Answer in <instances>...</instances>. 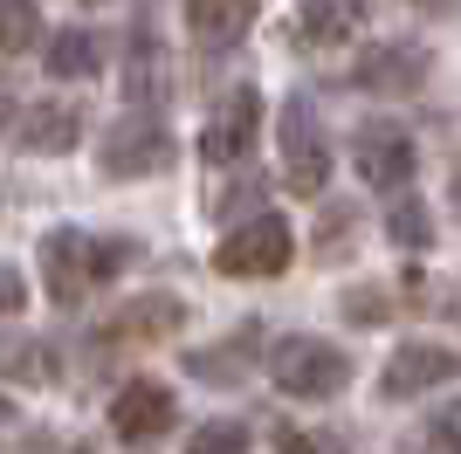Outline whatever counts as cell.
Wrapping results in <instances>:
<instances>
[{
    "label": "cell",
    "instance_id": "6da1fadb",
    "mask_svg": "<svg viewBox=\"0 0 461 454\" xmlns=\"http://www.w3.org/2000/svg\"><path fill=\"white\" fill-rule=\"evenodd\" d=\"M269 372H276V386H283L289 399H330V393H345L351 359L324 338H283L269 351Z\"/></svg>",
    "mask_w": 461,
    "mask_h": 454
},
{
    "label": "cell",
    "instance_id": "4316f807",
    "mask_svg": "<svg viewBox=\"0 0 461 454\" xmlns=\"http://www.w3.org/2000/svg\"><path fill=\"white\" fill-rule=\"evenodd\" d=\"M447 454H461V448H447Z\"/></svg>",
    "mask_w": 461,
    "mask_h": 454
},
{
    "label": "cell",
    "instance_id": "52a82bcc",
    "mask_svg": "<svg viewBox=\"0 0 461 454\" xmlns=\"http://www.w3.org/2000/svg\"><path fill=\"white\" fill-rule=\"evenodd\" d=\"M447 378H461V351L455 344L413 338V344L393 351V365H385V399H420V393H434V386H447Z\"/></svg>",
    "mask_w": 461,
    "mask_h": 454
},
{
    "label": "cell",
    "instance_id": "83f0119b",
    "mask_svg": "<svg viewBox=\"0 0 461 454\" xmlns=\"http://www.w3.org/2000/svg\"><path fill=\"white\" fill-rule=\"evenodd\" d=\"M90 7H96V0H90Z\"/></svg>",
    "mask_w": 461,
    "mask_h": 454
},
{
    "label": "cell",
    "instance_id": "484cf974",
    "mask_svg": "<svg viewBox=\"0 0 461 454\" xmlns=\"http://www.w3.org/2000/svg\"><path fill=\"white\" fill-rule=\"evenodd\" d=\"M7 427H14V406H7V399H0V434H7Z\"/></svg>",
    "mask_w": 461,
    "mask_h": 454
},
{
    "label": "cell",
    "instance_id": "ffe728a7",
    "mask_svg": "<svg viewBox=\"0 0 461 454\" xmlns=\"http://www.w3.org/2000/svg\"><path fill=\"white\" fill-rule=\"evenodd\" d=\"M249 338L255 331H241V344L228 338V351H186V372L193 378H241L249 372Z\"/></svg>",
    "mask_w": 461,
    "mask_h": 454
},
{
    "label": "cell",
    "instance_id": "5bb4252c",
    "mask_svg": "<svg viewBox=\"0 0 461 454\" xmlns=\"http://www.w3.org/2000/svg\"><path fill=\"white\" fill-rule=\"evenodd\" d=\"M345 35H351L345 0H303V7H296V41H303V49H345Z\"/></svg>",
    "mask_w": 461,
    "mask_h": 454
},
{
    "label": "cell",
    "instance_id": "7a4b0ae2",
    "mask_svg": "<svg viewBox=\"0 0 461 454\" xmlns=\"http://www.w3.org/2000/svg\"><path fill=\"white\" fill-rule=\"evenodd\" d=\"M41 276H49V296L69 310L83 303L96 283H104V241L83 234V227H56V234H41Z\"/></svg>",
    "mask_w": 461,
    "mask_h": 454
},
{
    "label": "cell",
    "instance_id": "603a6c76",
    "mask_svg": "<svg viewBox=\"0 0 461 454\" xmlns=\"http://www.w3.org/2000/svg\"><path fill=\"white\" fill-rule=\"evenodd\" d=\"M345 317H351V323H379V317H385L379 283H358V289H351V296H345Z\"/></svg>",
    "mask_w": 461,
    "mask_h": 454
},
{
    "label": "cell",
    "instance_id": "9a60e30c",
    "mask_svg": "<svg viewBox=\"0 0 461 454\" xmlns=\"http://www.w3.org/2000/svg\"><path fill=\"white\" fill-rule=\"evenodd\" d=\"M179 296H138L124 317H117V338H138V344H152V338H173L179 331Z\"/></svg>",
    "mask_w": 461,
    "mask_h": 454
},
{
    "label": "cell",
    "instance_id": "30bf717a",
    "mask_svg": "<svg viewBox=\"0 0 461 454\" xmlns=\"http://www.w3.org/2000/svg\"><path fill=\"white\" fill-rule=\"evenodd\" d=\"M111 427L124 440H158L173 427V393H166L158 378H131V386L111 399Z\"/></svg>",
    "mask_w": 461,
    "mask_h": 454
},
{
    "label": "cell",
    "instance_id": "ac0fdd59",
    "mask_svg": "<svg viewBox=\"0 0 461 454\" xmlns=\"http://www.w3.org/2000/svg\"><path fill=\"white\" fill-rule=\"evenodd\" d=\"M41 41V14L28 0H0V56H21Z\"/></svg>",
    "mask_w": 461,
    "mask_h": 454
},
{
    "label": "cell",
    "instance_id": "8fae6325",
    "mask_svg": "<svg viewBox=\"0 0 461 454\" xmlns=\"http://www.w3.org/2000/svg\"><path fill=\"white\" fill-rule=\"evenodd\" d=\"M186 28L207 49H234L255 28V0H186Z\"/></svg>",
    "mask_w": 461,
    "mask_h": 454
},
{
    "label": "cell",
    "instance_id": "9c48e42d",
    "mask_svg": "<svg viewBox=\"0 0 461 454\" xmlns=\"http://www.w3.org/2000/svg\"><path fill=\"white\" fill-rule=\"evenodd\" d=\"M255 117H262V96L241 83L234 96H221V111H213V124H207V138H200V151H207L213 166L249 159V145H255Z\"/></svg>",
    "mask_w": 461,
    "mask_h": 454
},
{
    "label": "cell",
    "instance_id": "4fadbf2b",
    "mask_svg": "<svg viewBox=\"0 0 461 454\" xmlns=\"http://www.w3.org/2000/svg\"><path fill=\"white\" fill-rule=\"evenodd\" d=\"M14 138H21V151H69L83 138V117L69 111V104H35Z\"/></svg>",
    "mask_w": 461,
    "mask_h": 454
},
{
    "label": "cell",
    "instance_id": "d6986e66",
    "mask_svg": "<svg viewBox=\"0 0 461 454\" xmlns=\"http://www.w3.org/2000/svg\"><path fill=\"white\" fill-rule=\"evenodd\" d=\"M385 227H393V241H400V248H427V241H434V213H427L413 193H400V200H393Z\"/></svg>",
    "mask_w": 461,
    "mask_h": 454
},
{
    "label": "cell",
    "instance_id": "277c9868",
    "mask_svg": "<svg viewBox=\"0 0 461 454\" xmlns=\"http://www.w3.org/2000/svg\"><path fill=\"white\" fill-rule=\"evenodd\" d=\"M283 179H289V193H303V200H317L324 179H330V138L317 132L310 104H289L283 111Z\"/></svg>",
    "mask_w": 461,
    "mask_h": 454
},
{
    "label": "cell",
    "instance_id": "2e32d148",
    "mask_svg": "<svg viewBox=\"0 0 461 454\" xmlns=\"http://www.w3.org/2000/svg\"><path fill=\"white\" fill-rule=\"evenodd\" d=\"M0 378H14V386L56 378V351H49V338H0Z\"/></svg>",
    "mask_w": 461,
    "mask_h": 454
},
{
    "label": "cell",
    "instance_id": "cb8c5ba5",
    "mask_svg": "<svg viewBox=\"0 0 461 454\" xmlns=\"http://www.w3.org/2000/svg\"><path fill=\"white\" fill-rule=\"evenodd\" d=\"M276 440H283V454H345L330 434H303V427H283Z\"/></svg>",
    "mask_w": 461,
    "mask_h": 454
},
{
    "label": "cell",
    "instance_id": "8992f818",
    "mask_svg": "<svg viewBox=\"0 0 461 454\" xmlns=\"http://www.w3.org/2000/svg\"><path fill=\"white\" fill-rule=\"evenodd\" d=\"M351 166H358L366 186L406 193V179H413V138H406L400 124H366V132L351 138Z\"/></svg>",
    "mask_w": 461,
    "mask_h": 454
},
{
    "label": "cell",
    "instance_id": "e0dca14e",
    "mask_svg": "<svg viewBox=\"0 0 461 454\" xmlns=\"http://www.w3.org/2000/svg\"><path fill=\"white\" fill-rule=\"evenodd\" d=\"M49 76H62V83L96 76V35L90 28H62V35L49 41Z\"/></svg>",
    "mask_w": 461,
    "mask_h": 454
},
{
    "label": "cell",
    "instance_id": "7402d4cb",
    "mask_svg": "<svg viewBox=\"0 0 461 454\" xmlns=\"http://www.w3.org/2000/svg\"><path fill=\"white\" fill-rule=\"evenodd\" d=\"M358 241V207H324V255H345V248Z\"/></svg>",
    "mask_w": 461,
    "mask_h": 454
},
{
    "label": "cell",
    "instance_id": "ba28073f",
    "mask_svg": "<svg viewBox=\"0 0 461 454\" xmlns=\"http://www.w3.org/2000/svg\"><path fill=\"white\" fill-rule=\"evenodd\" d=\"M351 83H358V90H379V96L420 90V83H427V49H413V41H379V49L358 56Z\"/></svg>",
    "mask_w": 461,
    "mask_h": 454
},
{
    "label": "cell",
    "instance_id": "44dd1931",
    "mask_svg": "<svg viewBox=\"0 0 461 454\" xmlns=\"http://www.w3.org/2000/svg\"><path fill=\"white\" fill-rule=\"evenodd\" d=\"M186 454H249V427H241V420H207Z\"/></svg>",
    "mask_w": 461,
    "mask_h": 454
},
{
    "label": "cell",
    "instance_id": "d4e9b609",
    "mask_svg": "<svg viewBox=\"0 0 461 454\" xmlns=\"http://www.w3.org/2000/svg\"><path fill=\"white\" fill-rule=\"evenodd\" d=\"M21 303H28V283H21V268L0 262V317H21Z\"/></svg>",
    "mask_w": 461,
    "mask_h": 454
},
{
    "label": "cell",
    "instance_id": "7c38bea8",
    "mask_svg": "<svg viewBox=\"0 0 461 454\" xmlns=\"http://www.w3.org/2000/svg\"><path fill=\"white\" fill-rule=\"evenodd\" d=\"M124 96L131 104H166L173 96V62H166V49L152 35H138L131 56H124Z\"/></svg>",
    "mask_w": 461,
    "mask_h": 454
},
{
    "label": "cell",
    "instance_id": "3957f363",
    "mask_svg": "<svg viewBox=\"0 0 461 454\" xmlns=\"http://www.w3.org/2000/svg\"><path fill=\"white\" fill-rule=\"evenodd\" d=\"M289 255H296V234L276 213H255L249 227H228V241L213 248V268L221 276H283Z\"/></svg>",
    "mask_w": 461,
    "mask_h": 454
},
{
    "label": "cell",
    "instance_id": "5b68a950",
    "mask_svg": "<svg viewBox=\"0 0 461 454\" xmlns=\"http://www.w3.org/2000/svg\"><path fill=\"white\" fill-rule=\"evenodd\" d=\"M96 166H104V179H152V172L173 166V138H166V124H145V117L117 124L96 151Z\"/></svg>",
    "mask_w": 461,
    "mask_h": 454
}]
</instances>
